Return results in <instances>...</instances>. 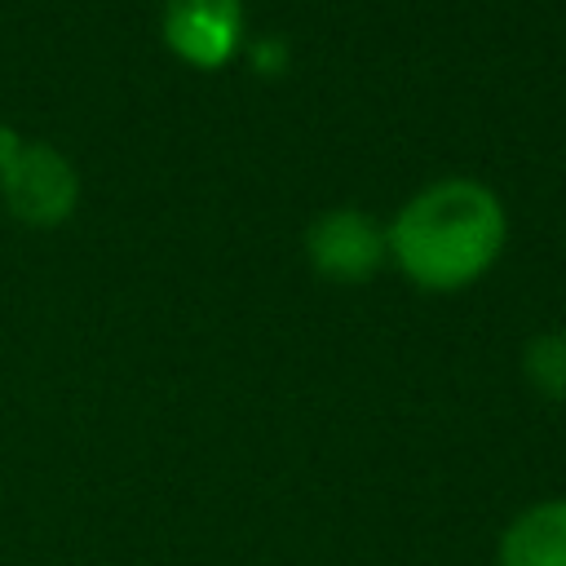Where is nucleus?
<instances>
[{"label":"nucleus","instance_id":"f03ea898","mask_svg":"<svg viewBox=\"0 0 566 566\" xmlns=\"http://www.w3.org/2000/svg\"><path fill=\"white\" fill-rule=\"evenodd\" d=\"M0 195L18 221L62 226L80 203V177L62 150L0 128Z\"/></svg>","mask_w":566,"mask_h":566},{"label":"nucleus","instance_id":"f257e3e1","mask_svg":"<svg viewBox=\"0 0 566 566\" xmlns=\"http://www.w3.org/2000/svg\"><path fill=\"white\" fill-rule=\"evenodd\" d=\"M389 261L424 292H460L478 283L504 252L509 217L491 186L442 177L411 195L385 230Z\"/></svg>","mask_w":566,"mask_h":566},{"label":"nucleus","instance_id":"0eeeda50","mask_svg":"<svg viewBox=\"0 0 566 566\" xmlns=\"http://www.w3.org/2000/svg\"><path fill=\"white\" fill-rule=\"evenodd\" d=\"M256 66H261V71H279V66H283V44H279V40L256 44Z\"/></svg>","mask_w":566,"mask_h":566},{"label":"nucleus","instance_id":"7ed1b4c3","mask_svg":"<svg viewBox=\"0 0 566 566\" xmlns=\"http://www.w3.org/2000/svg\"><path fill=\"white\" fill-rule=\"evenodd\" d=\"M305 256L332 283H363L389 261V239L363 208H332L310 226Z\"/></svg>","mask_w":566,"mask_h":566},{"label":"nucleus","instance_id":"423d86ee","mask_svg":"<svg viewBox=\"0 0 566 566\" xmlns=\"http://www.w3.org/2000/svg\"><path fill=\"white\" fill-rule=\"evenodd\" d=\"M522 376L539 398L566 402V332L531 336L522 349Z\"/></svg>","mask_w":566,"mask_h":566},{"label":"nucleus","instance_id":"20e7f679","mask_svg":"<svg viewBox=\"0 0 566 566\" xmlns=\"http://www.w3.org/2000/svg\"><path fill=\"white\" fill-rule=\"evenodd\" d=\"M159 31L181 62L199 71H217L234 57L243 40V4L239 0H164Z\"/></svg>","mask_w":566,"mask_h":566},{"label":"nucleus","instance_id":"39448f33","mask_svg":"<svg viewBox=\"0 0 566 566\" xmlns=\"http://www.w3.org/2000/svg\"><path fill=\"white\" fill-rule=\"evenodd\" d=\"M495 566H566V495L517 509L495 539Z\"/></svg>","mask_w":566,"mask_h":566}]
</instances>
